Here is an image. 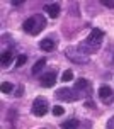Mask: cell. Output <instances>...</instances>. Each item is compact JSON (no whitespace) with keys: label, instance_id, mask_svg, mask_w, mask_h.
Returning a JSON list of instances; mask_svg holds the SVG:
<instances>
[{"label":"cell","instance_id":"1","mask_svg":"<svg viewBox=\"0 0 114 129\" xmlns=\"http://www.w3.org/2000/svg\"><path fill=\"white\" fill-rule=\"evenodd\" d=\"M46 27V19L41 15V14H36V15H31L29 19L24 20L22 24V31L31 34V36H38L41 34V31Z\"/></svg>","mask_w":114,"mask_h":129},{"label":"cell","instance_id":"2","mask_svg":"<svg viewBox=\"0 0 114 129\" xmlns=\"http://www.w3.org/2000/svg\"><path fill=\"white\" fill-rule=\"evenodd\" d=\"M32 114L36 117H44L48 114V110H50V102H48V99L46 97H36L34 100H32Z\"/></svg>","mask_w":114,"mask_h":129},{"label":"cell","instance_id":"3","mask_svg":"<svg viewBox=\"0 0 114 129\" xmlns=\"http://www.w3.org/2000/svg\"><path fill=\"white\" fill-rule=\"evenodd\" d=\"M55 97H56L58 100H63V102H73L77 99H80V95H78L73 88H66V87L58 88V90L55 92Z\"/></svg>","mask_w":114,"mask_h":129},{"label":"cell","instance_id":"4","mask_svg":"<svg viewBox=\"0 0 114 129\" xmlns=\"http://www.w3.org/2000/svg\"><path fill=\"white\" fill-rule=\"evenodd\" d=\"M56 80H58V73L55 70H51V71H46V73H43L39 77V83L44 88H51V87L56 85Z\"/></svg>","mask_w":114,"mask_h":129},{"label":"cell","instance_id":"5","mask_svg":"<svg viewBox=\"0 0 114 129\" xmlns=\"http://www.w3.org/2000/svg\"><path fill=\"white\" fill-rule=\"evenodd\" d=\"M56 46H58V43H56V39H53V38H44V39L39 41V48H41L43 51H46V53L55 51Z\"/></svg>","mask_w":114,"mask_h":129},{"label":"cell","instance_id":"6","mask_svg":"<svg viewBox=\"0 0 114 129\" xmlns=\"http://www.w3.org/2000/svg\"><path fill=\"white\" fill-rule=\"evenodd\" d=\"M73 90L82 97L85 90L90 92V82H89V80H85V78H78V80L75 82V85H73Z\"/></svg>","mask_w":114,"mask_h":129},{"label":"cell","instance_id":"7","mask_svg":"<svg viewBox=\"0 0 114 129\" xmlns=\"http://www.w3.org/2000/svg\"><path fill=\"white\" fill-rule=\"evenodd\" d=\"M60 4H46L44 5V12L50 15L51 19H56L58 15H60Z\"/></svg>","mask_w":114,"mask_h":129},{"label":"cell","instance_id":"8","mask_svg":"<svg viewBox=\"0 0 114 129\" xmlns=\"http://www.w3.org/2000/svg\"><path fill=\"white\" fill-rule=\"evenodd\" d=\"M14 58V53L12 49H5V51H2V56H0V64H2V68H7L10 61Z\"/></svg>","mask_w":114,"mask_h":129},{"label":"cell","instance_id":"9","mask_svg":"<svg viewBox=\"0 0 114 129\" xmlns=\"http://www.w3.org/2000/svg\"><path fill=\"white\" fill-rule=\"evenodd\" d=\"M66 56H68L72 61H75L77 64H83L87 59H89V58H80V56L77 54V51H75V49H72V48H68V49H66Z\"/></svg>","mask_w":114,"mask_h":129},{"label":"cell","instance_id":"10","mask_svg":"<svg viewBox=\"0 0 114 129\" xmlns=\"http://www.w3.org/2000/svg\"><path fill=\"white\" fill-rule=\"evenodd\" d=\"M97 95H99V99H109V97H112V88L109 85H101Z\"/></svg>","mask_w":114,"mask_h":129},{"label":"cell","instance_id":"11","mask_svg":"<svg viewBox=\"0 0 114 129\" xmlns=\"http://www.w3.org/2000/svg\"><path fill=\"white\" fill-rule=\"evenodd\" d=\"M46 63H48V61H46V58H41V59H38V61H36V64L32 66L31 73H32V75H39V73L43 71V68L46 66Z\"/></svg>","mask_w":114,"mask_h":129},{"label":"cell","instance_id":"12","mask_svg":"<svg viewBox=\"0 0 114 129\" xmlns=\"http://www.w3.org/2000/svg\"><path fill=\"white\" fill-rule=\"evenodd\" d=\"M0 90H2V93H14V83H10V82H2Z\"/></svg>","mask_w":114,"mask_h":129},{"label":"cell","instance_id":"13","mask_svg":"<svg viewBox=\"0 0 114 129\" xmlns=\"http://www.w3.org/2000/svg\"><path fill=\"white\" fill-rule=\"evenodd\" d=\"M78 126H80V121H78V119H68V121L61 122V127H63V129H68V127H78Z\"/></svg>","mask_w":114,"mask_h":129},{"label":"cell","instance_id":"14","mask_svg":"<svg viewBox=\"0 0 114 129\" xmlns=\"http://www.w3.org/2000/svg\"><path fill=\"white\" fill-rule=\"evenodd\" d=\"M60 80L65 82V83H66V82H72V80H73V71H72V68L65 70L63 73H61V78H60Z\"/></svg>","mask_w":114,"mask_h":129},{"label":"cell","instance_id":"15","mask_svg":"<svg viewBox=\"0 0 114 129\" xmlns=\"http://www.w3.org/2000/svg\"><path fill=\"white\" fill-rule=\"evenodd\" d=\"M26 63H27V54H19L17 59H15V66L20 68V66H24Z\"/></svg>","mask_w":114,"mask_h":129},{"label":"cell","instance_id":"16","mask_svg":"<svg viewBox=\"0 0 114 129\" xmlns=\"http://www.w3.org/2000/svg\"><path fill=\"white\" fill-rule=\"evenodd\" d=\"M51 112H53V116H55V117H58V116H63V114H65V109H63V105H55Z\"/></svg>","mask_w":114,"mask_h":129},{"label":"cell","instance_id":"17","mask_svg":"<svg viewBox=\"0 0 114 129\" xmlns=\"http://www.w3.org/2000/svg\"><path fill=\"white\" fill-rule=\"evenodd\" d=\"M22 93H24V85H19L17 90H14V95L15 97H22Z\"/></svg>","mask_w":114,"mask_h":129},{"label":"cell","instance_id":"18","mask_svg":"<svg viewBox=\"0 0 114 129\" xmlns=\"http://www.w3.org/2000/svg\"><path fill=\"white\" fill-rule=\"evenodd\" d=\"M10 4H12L14 7H19V5H22V4H24V0H12Z\"/></svg>","mask_w":114,"mask_h":129},{"label":"cell","instance_id":"19","mask_svg":"<svg viewBox=\"0 0 114 129\" xmlns=\"http://www.w3.org/2000/svg\"><path fill=\"white\" fill-rule=\"evenodd\" d=\"M102 5H106L107 9H112L114 4H112V2H107V0H102Z\"/></svg>","mask_w":114,"mask_h":129},{"label":"cell","instance_id":"20","mask_svg":"<svg viewBox=\"0 0 114 129\" xmlns=\"http://www.w3.org/2000/svg\"><path fill=\"white\" fill-rule=\"evenodd\" d=\"M112 126H114V117H111V121L107 122V127H112Z\"/></svg>","mask_w":114,"mask_h":129}]
</instances>
